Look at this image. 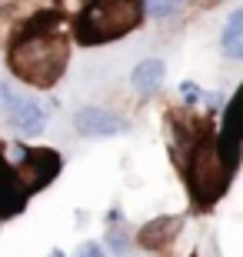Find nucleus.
<instances>
[{
	"label": "nucleus",
	"instance_id": "obj_1",
	"mask_svg": "<svg viewBox=\"0 0 243 257\" xmlns=\"http://www.w3.org/2000/svg\"><path fill=\"white\" fill-rule=\"evenodd\" d=\"M7 60H10V70H14L24 84L54 87L67 70L70 50H67V40L60 37L50 24L34 20V24L17 37V44L10 47Z\"/></svg>",
	"mask_w": 243,
	"mask_h": 257
},
{
	"label": "nucleus",
	"instance_id": "obj_2",
	"mask_svg": "<svg viewBox=\"0 0 243 257\" xmlns=\"http://www.w3.org/2000/svg\"><path fill=\"white\" fill-rule=\"evenodd\" d=\"M143 17L140 0H90L77 20L80 44H107L130 34Z\"/></svg>",
	"mask_w": 243,
	"mask_h": 257
},
{
	"label": "nucleus",
	"instance_id": "obj_3",
	"mask_svg": "<svg viewBox=\"0 0 243 257\" xmlns=\"http://www.w3.org/2000/svg\"><path fill=\"white\" fill-rule=\"evenodd\" d=\"M180 167H183V174L190 181V191H193V197L200 204H213L226 191V181H230V171H233L223 161L220 147H216V137H210V134L196 141V147L183 157Z\"/></svg>",
	"mask_w": 243,
	"mask_h": 257
},
{
	"label": "nucleus",
	"instance_id": "obj_4",
	"mask_svg": "<svg viewBox=\"0 0 243 257\" xmlns=\"http://www.w3.org/2000/svg\"><path fill=\"white\" fill-rule=\"evenodd\" d=\"M0 117H4L17 134H24V137H34V134H40L47 127L44 107H40L34 97L14 90L7 80H0Z\"/></svg>",
	"mask_w": 243,
	"mask_h": 257
},
{
	"label": "nucleus",
	"instance_id": "obj_5",
	"mask_svg": "<svg viewBox=\"0 0 243 257\" xmlns=\"http://www.w3.org/2000/svg\"><path fill=\"white\" fill-rule=\"evenodd\" d=\"M74 127L80 137H117L130 131V124L107 107H80L74 114Z\"/></svg>",
	"mask_w": 243,
	"mask_h": 257
},
{
	"label": "nucleus",
	"instance_id": "obj_6",
	"mask_svg": "<svg viewBox=\"0 0 243 257\" xmlns=\"http://www.w3.org/2000/svg\"><path fill=\"white\" fill-rule=\"evenodd\" d=\"M163 77H167V64L160 57H147V60H140V64L133 67L130 84L140 97H153L160 87H163Z\"/></svg>",
	"mask_w": 243,
	"mask_h": 257
},
{
	"label": "nucleus",
	"instance_id": "obj_7",
	"mask_svg": "<svg viewBox=\"0 0 243 257\" xmlns=\"http://www.w3.org/2000/svg\"><path fill=\"white\" fill-rule=\"evenodd\" d=\"M180 224H183V220H180V217H170V214H163V217H153L150 224H143V227H140V237H137V244H140L143 250H160V247H167L170 240H173V234L180 230Z\"/></svg>",
	"mask_w": 243,
	"mask_h": 257
},
{
	"label": "nucleus",
	"instance_id": "obj_8",
	"mask_svg": "<svg viewBox=\"0 0 243 257\" xmlns=\"http://www.w3.org/2000/svg\"><path fill=\"white\" fill-rule=\"evenodd\" d=\"M220 50H223V57H230V60H243V7H236L233 14L223 20Z\"/></svg>",
	"mask_w": 243,
	"mask_h": 257
},
{
	"label": "nucleus",
	"instance_id": "obj_9",
	"mask_svg": "<svg viewBox=\"0 0 243 257\" xmlns=\"http://www.w3.org/2000/svg\"><path fill=\"white\" fill-rule=\"evenodd\" d=\"M140 4H143V10H147L150 17H157V20L170 17V14H177V10L183 7V0H140Z\"/></svg>",
	"mask_w": 243,
	"mask_h": 257
},
{
	"label": "nucleus",
	"instance_id": "obj_10",
	"mask_svg": "<svg viewBox=\"0 0 243 257\" xmlns=\"http://www.w3.org/2000/svg\"><path fill=\"white\" fill-rule=\"evenodd\" d=\"M107 247L117 250V254L127 250V237H123V230H110V234H107Z\"/></svg>",
	"mask_w": 243,
	"mask_h": 257
},
{
	"label": "nucleus",
	"instance_id": "obj_11",
	"mask_svg": "<svg viewBox=\"0 0 243 257\" xmlns=\"http://www.w3.org/2000/svg\"><path fill=\"white\" fill-rule=\"evenodd\" d=\"M74 257H103V247H100V244H94V240H84V244L77 247Z\"/></svg>",
	"mask_w": 243,
	"mask_h": 257
}]
</instances>
